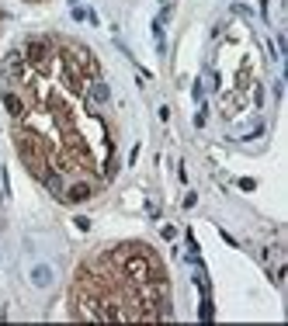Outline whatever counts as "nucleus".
Returning a JSON list of instances; mask_svg holds the SVG:
<instances>
[{"label": "nucleus", "mask_w": 288, "mask_h": 326, "mask_svg": "<svg viewBox=\"0 0 288 326\" xmlns=\"http://www.w3.org/2000/svg\"><path fill=\"white\" fill-rule=\"evenodd\" d=\"M49 56H52V42L49 39H32L24 45V63L28 66H45Z\"/></svg>", "instance_id": "f257e3e1"}, {"label": "nucleus", "mask_w": 288, "mask_h": 326, "mask_svg": "<svg viewBox=\"0 0 288 326\" xmlns=\"http://www.w3.org/2000/svg\"><path fill=\"white\" fill-rule=\"evenodd\" d=\"M91 194H94V188H91L87 181H80V184H73V188H66L59 201H66V205H80V201H87Z\"/></svg>", "instance_id": "f03ea898"}, {"label": "nucleus", "mask_w": 288, "mask_h": 326, "mask_svg": "<svg viewBox=\"0 0 288 326\" xmlns=\"http://www.w3.org/2000/svg\"><path fill=\"white\" fill-rule=\"evenodd\" d=\"M0 97H4V108L11 111V118H18V122H21V118H24V111H28V108H24V101H21L11 87H4V94H0Z\"/></svg>", "instance_id": "7ed1b4c3"}, {"label": "nucleus", "mask_w": 288, "mask_h": 326, "mask_svg": "<svg viewBox=\"0 0 288 326\" xmlns=\"http://www.w3.org/2000/svg\"><path fill=\"white\" fill-rule=\"evenodd\" d=\"M32 285H35V288H49V285H52V268H49V264L32 268Z\"/></svg>", "instance_id": "20e7f679"}, {"label": "nucleus", "mask_w": 288, "mask_h": 326, "mask_svg": "<svg viewBox=\"0 0 288 326\" xmlns=\"http://www.w3.org/2000/svg\"><path fill=\"white\" fill-rule=\"evenodd\" d=\"M91 101H97V104H104V101H108V87H104L101 80H94V87H91Z\"/></svg>", "instance_id": "39448f33"}, {"label": "nucleus", "mask_w": 288, "mask_h": 326, "mask_svg": "<svg viewBox=\"0 0 288 326\" xmlns=\"http://www.w3.org/2000/svg\"><path fill=\"white\" fill-rule=\"evenodd\" d=\"M198 316H201V319H205V323H209V319H212V302H209V299H205V302H201V309H198Z\"/></svg>", "instance_id": "423d86ee"}, {"label": "nucleus", "mask_w": 288, "mask_h": 326, "mask_svg": "<svg viewBox=\"0 0 288 326\" xmlns=\"http://www.w3.org/2000/svg\"><path fill=\"white\" fill-rule=\"evenodd\" d=\"M0 319H4V309H0Z\"/></svg>", "instance_id": "0eeeda50"}]
</instances>
